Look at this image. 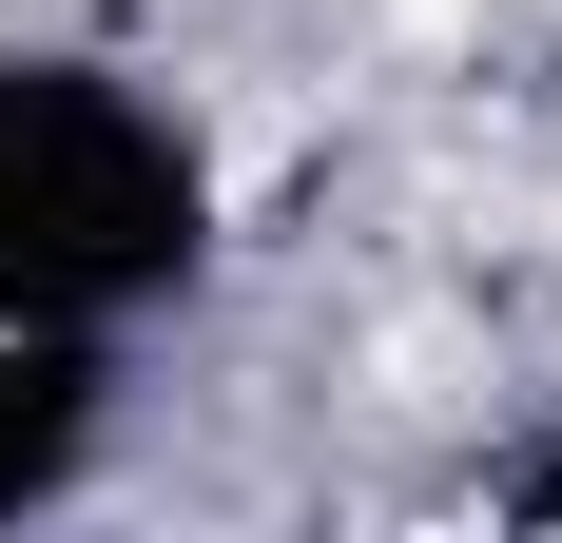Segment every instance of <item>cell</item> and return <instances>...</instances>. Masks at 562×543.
Masks as SVG:
<instances>
[{"label":"cell","instance_id":"obj_1","mask_svg":"<svg viewBox=\"0 0 562 543\" xmlns=\"http://www.w3.org/2000/svg\"><path fill=\"white\" fill-rule=\"evenodd\" d=\"M389 20H465V0H389Z\"/></svg>","mask_w":562,"mask_h":543}]
</instances>
